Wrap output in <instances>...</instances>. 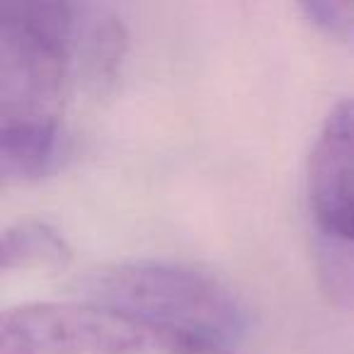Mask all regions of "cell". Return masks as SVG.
<instances>
[{
  "label": "cell",
  "mask_w": 354,
  "mask_h": 354,
  "mask_svg": "<svg viewBox=\"0 0 354 354\" xmlns=\"http://www.w3.org/2000/svg\"><path fill=\"white\" fill-rule=\"evenodd\" d=\"M0 354H236L90 301H37L0 318Z\"/></svg>",
  "instance_id": "cell-2"
},
{
  "label": "cell",
  "mask_w": 354,
  "mask_h": 354,
  "mask_svg": "<svg viewBox=\"0 0 354 354\" xmlns=\"http://www.w3.org/2000/svg\"><path fill=\"white\" fill-rule=\"evenodd\" d=\"M304 20L333 41H354V0H306L299 3Z\"/></svg>",
  "instance_id": "cell-8"
},
{
  "label": "cell",
  "mask_w": 354,
  "mask_h": 354,
  "mask_svg": "<svg viewBox=\"0 0 354 354\" xmlns=\"http://www.w3.org/2000/svg\"><path fill=\"white\" fill-rule=\"evenodd\" d=\"M308 204L328 241L354 248V97L339 100L308 153Z\"/></svg>",
  "instance_id": "cell-4"
},
{
  "label": "cell",
  "mask_w": 354,
  "mask_h": 354,
  "mask_svg": "<svg viewBox=\"0 0 354 354\" xmlns=\"http://www.w3.org/2000/svg\"><path fill=\"white\" fill-rule=\"evenodd\" d=\"M127 54V27L112 10L75 6L73 17V75L93 93L114 83Z\"/></svg>",
  "instance_id": "cell-5"
},
{
  "label": "cell",
  "mask_w": 354,
  "mask_h": 354,
  "mask_svg": "<svg viewBox=\"0 0 354 354\" xmlns=\"http://www.w3.org/2000/svg\"><path fill=\"white\" fill-rule=\"evenodd\" d=\"M71 262V245L56 226L46 221H17L0 238V270H61Z\"/></svg>",
  "instance_id": "cell-7"
},
{
  "label": "cell",
  "mask_w": 354,
  "mask_h": 354,
  "mask_svg": "<svg viewBox=\"0 0 354 354\" xmlns=\"http://www.w3.org/2000/svg\"><path fill=\"white\" fill-rule=\"evenodd\" d=\"M73 289L80 301L226 347L248 333V308L236 291L216 274L187 262L151 257L109 262L80 274Z\"/></svg>",
  "instance_id": "cell-1"
},
{
  "label": "cell",
  "mask_w": 354,
  "mask_h": 354,
  "mask_svg": "<svg viewBox=\"0 0 354 354\" xmlns=\"http://www.w3.org/2000/svg\"><path fill=\"white\" fill-rule=\"evenodd\" d=\"M73 17L71 3H0V124L61 122L73 78Z\"/></svg>",
  "instance_id": "cell-3"
},
{
  "label": "cell",
  "mask_w": 354,
  "mask_h": 354,
  "mask_svg": "<svg viewBox=\"0 0 354 354\" xmlns=\"http://www.w3.org/2000/svg\"><path fill=\"white\" fill-rule=\"evenodd\" d=\"M71 158V136L61 122L0 124V183L27 185L54 175Z\"/></svg>",
  "instance_id": "cell-6"
}]
</instances>
